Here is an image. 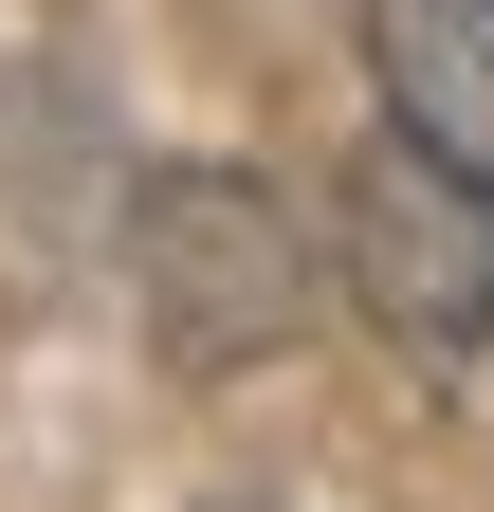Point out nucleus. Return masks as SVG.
Listing matches in <instances>:
<instances>
[{"label": "nucleus", "mask_w": 494, "mask_h": 512, "mask_svg": "<svg viewBox=\"0 0 494 512\" xmlns=\"http://www.w3.org/2000/svg\"><path fill=\"white\" fill-rule=\"evenodd\" d=\"M366 74H385V128L494 183V0H366Z\"/></svg>", "instance_id": "obj_3"}, {"label": "nucleus", "mask_w": 494, "mask_h": 512, "mask_svg": "<svg viewBox=\"0 0 494 512\" xmlns=\"http://www.w3.org/2000/svg\"><path fill=\"white\" fill-rule=\"evenodd\" d=\"M220 512H238V494H220Z\"/></svg>", "instance_id": "obj_4"}, {"label": "nucleus", "mask_w": 494, "mask_h": 512, "mask_svg": "<svg viewBox=\"0 0 494 512\" xmlns=\"http://www.w3.org/2000/svg\"><path fill=\"white\" fill-rule=\"evenodd\" d=\"M330 275L366 293V330L403 366H476L494 348V183L385 128L348 165V202H330Z\"/></svg>", "instance_id": "obj_2"}, {"label": "nucleus", "mask_w": 494, "mask_h": 512, "mask_svg": "<svg viewBox=\"0 0 494 512\" xmlns=\"http://www.w3.org/2000/svg\"><path fill=\"white\" fill-rule=\"evenodd\" d=\"M129 293H147L165 366H275L330 311V238L257 165H147L129 183Z\"/></svg>", "instance_id": "obj_1"}]
</instances>
